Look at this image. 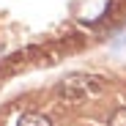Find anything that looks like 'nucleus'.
<instances>
[{"instance_id": "obj_1", "label": "nucleus", "mask_w": 126, "mask_h": 126, "mask_svg": "<svg viewBox=\"0 0 126 126\" xmlns=\"http://www.w3.org/2000/svg\"><path fill=\"white\" fill-rule=\"evenodd\" d=\"M104 88V79L96 77V74H69V77H63L60 79V96L63 99H85V96H96L101 93Z\"/></svg>"}, {"instance_id": "obj_2", "label": "nucleus", "mask_w": 126, "mask_h": 126, "mask_svg": "<svg viewBox=\"0 0 126 126\" xmlns=\"http://www.w3.org/2000/svg\"><path fill=\"white\" fill-rule=\"evenodd\" d=\"M16 126H52L47 115H41V112H25L22 118L16 121Z\"/></svg>"}]
</instances>
